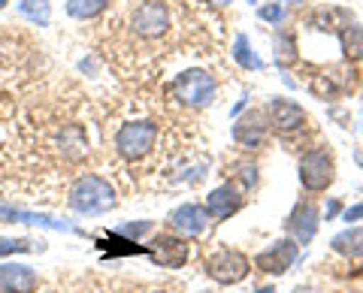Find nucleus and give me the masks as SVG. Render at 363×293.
Listing matches in <instances>:
<instances>
[{"instance_id": "1", "label": "nucleus", "mask_w": 363, "mask_h": 293, "mask_svg": "<svg viewBox=\"0 0 363 293\" xmlns=\"http://www.w3.org/2000/svg\"><path fill=\"white\" fill-rule=\"evenodd\" d=\"M67 206H70L76 215H106L118 206L116 188L109 185V178L88 173L82 178H76V185L67 194Z\"/></svg>"}, {"instance_id": "2", "label": "nucleus", "mask_w": 363, "mask_h": 293, "mask_svg": "<svg viewBox=\"0 0 363 293\" xmlns=\"http://www.w3.org/2000/svg\"><path fill=\"white\" fill-rule=\"evenodd\" d=\"M157 137H161V130H157V124L149 121V118H136V121H124L121 127L116 130V151L124 157V161H143V157H149L157 145Z\"/></svg>"}, {"instance_id": "3", "label": "nucleus", "mask_w": 363, "mask_h": 293, "mask_svg": "<svg viewBox=\"0 0 363 293\" xmlns=\"http://www.w3.org/2000/svg\"><path fill=\"white\" fill-rule=\"evenodd\" d=\"M173 97L188 109H206L215 103V97H218V82H215V76L209 70L191 67V70L176 76Z\"/></svg>"}, {"instance_id": "4", "label": "nucleus", "mask_w": 363, "mask_h": 293, "mask_svg": "<svg viewBox=\"0 0 363 293\" xmlns=\"http://www.w3.org/2000/svg\"><path fill=\"white\" fill-rule=\"evenodd\" d=\"M336 182V161L327 145L309 149L300 157V185L306 194H324Z\"/></svg>"}, {"instance_id": "5", "label": "nucleus", "mask_w": 363, "mask_h": 293, "mask_svg": "<svg viewBox=\"0 0 363 293\" xmlns=\"http://www.w3.org/2000/svg\"><path fill=\"white\" fill-rule=\"evenodd\" d=\"M248 269H252V260L242 251H236V248H221V251H215L206 260V275L215 285H224V287L245 281Z\"/></svg>"}, {"instance_id": "6", "label": "nucleus", "mask_w": 363, "mask_h": 293, "mask_svg": "<svg viewBox=\"0 0 363 293\" xmlns=\"http://www.w3.org/2000/svg\"><path fill=\"white\" fill-rule=\"evenodd\" d=\"M130 30L140 40H161L169 30V9L164 0H143L130 16Z\"/></svg>"}, {"instance_id": "7", "label": "nucleus", "mask_w": 363, "mask_h": 293, "mask_svg": "<svg viewBox=\"0 0 363 293\" xmlns=\"http://www.w3.org/2000/svg\"><path fill=\"white\" fill-rule=\"evenodd\" d=\"M264 115L269 121V130L281 133V137H294V133H300L306 127V121H309V115H306V109L300 103H294V100L288 97H272Z\"/></svg>"}, {"instance_id": "8", "label": "nucleus", "mask_w": 363, "mask_h": 293, "mask_svg": "<svg viewBox=\"0 0 363 293\" xmlns=\"http://www.w3.org/2000/svg\"><path fill=\"white\" fill-rule=\"evenodd\" d=\"M297 257H300V245L294 242L291 236H285V239H276L269 248H264V251L255 257V269L264 272V275L279 278L297 263Z\"/></svg>"}, {"instance_id": "9", "label": "nucleus", "mask_w": 363, "mask_h": 293, "mask_svg": "<svg viewBox=\"0 0 363 293\" xmlns=\"http://www.w3.org/2000/svg\"><path fill=\"white\" fill-rule=\"evenodd\" d=\"M230 133H233V142L240 145V149L255 151V149H260V145L267 142V137H269V121H267L264 112L252 109V112H245L242 118L233 121Z\"/></svg>"}, {"instance_id": "10", "label": "nucleus", "mask_w": 363, "mask_h": 293, "mask_svg": "<svg viewBox=\"0 0 363 293\" xmlns=\"http://www.w3.org/2000/svg\"><path fill=\"white\" fill-rule=\"evenodd\" d=\"M321 212H318V206L312 200H300L297 206L291 209V215H288V221H285V230H288V236L297 245H309L315 236H318V224H321Z\"/></svg>"}, {"instance_id": "11", "label": "nucleus", "mask_w": 363, "mask_h": 293, "mask_svg": "<svg viewBox=\"0 0 363 293\" xmlns=\"http://www.w3.org/2000/svg\"><path fill=\"white\" fill-rule=\"evenodd\" d=\"M169 230L176 236H185V239H197V236L206 233L209 227V212L206 206H200V202H185V206H179L169 212Z\"/></svg>"}, {"instance_id": "12", "label": "nucleus", "mask_w": 363, "mask_h": 293, "mask_svg": "<svg viewBox=\"0 0 363 293\" xmlns=\"http://www.w3.org/2000/svg\"><path fill=\"white\" fill-rule=\"evenodd\" d=\"M206 212L212 221H224V218H233L236 212H240L245 206V190L236 185V182H224L212 190V194H206Z\"/></svg>"}, {"instance_id": "13", "label": "nucleus", "mask_w": 363, "mask_h": 293, "mask_svg": "<svg viewBox=\"0 0 363 293\" xmlns=\"http://www.w3.org/2000/svg\"><path fill=\"white\" fill-rule=\"evenodd\" d=\"M149 254L157 266H167V269H179L188 263V242L185 236H176V233H161L155 236L152 245H149Z\"/></svg>"}, {"instance_id": "14", "label": "nucleus", "mask_w": 363, "mask_h": 293, "mask_svg": "<svg viewBox=\"0 0 363 293\" xmlns=\"http://www.w3.org/2000/svg\"><path fill=\"white\" fill-rule=\"evenodd\" d=\"M40 275L25 263H4L0 266V290L4 293H33Z\"/></svg>"}, {"instance_id": "15", "label": "nucleus", "mask_w": 363, "mask_h": 293, "mask_svg": "<svg viewBox=\"0 0 363 293\" xmlns=\"http://www.w3.org/2000/svg\"><path fill=\"white\" fill-rule=\"evenodd\" d=\"M351 13L348 9H339V6H321L318 13L309 18V25L318 30H327V33H342L351 25Z\"/></svg>"}, {"instance_id": "16", "label": "nucleus", "mask_w": 363, "mask_h": 293, "mask_svg": "<svg viewBox=\"0 0 363 293\" xmlns=\"http://www.w3.org/2000/svg\"><path fill=\"white\" fill-rule=\"evenodd\" d=\"M330 248L336 254L348 257V260H357V257H363V227H348L342 233H336Z\"/></svg>"}, {"instance_id": "17", "label": "nucleus", "mask_w": 363, "mask_h": 293, "mask_svg": "<svg viewBox=\"0 0 363 293\" xmlns=\"http://www.w3.org/2000/svg\"><path fill=\"white\" fill-rule=\"evenodd\" d=\"M0 215L4 221H21V224H40V227H49V230H73L70 221H61V218H49V215H33V212H18V209H6L0 206Z\"/></svg>"}, {"instance_id": "18", "label": "nucleus", "mask_w": 363, "mask_h": 293, "mask_svg": "<svg viewBox=\"0 0 363 293\" xmlns=\"http://www.w3.org/2000/svg\"><path fill=\"white\" fill-rule=\"evenodd\" d=\"M230 54H233V61L242 67V70H252V73H264V61H260V54L252 49V42H248V37L245 33H236V40H233V49H230Z\"/></svg>"}, {"instance_id": "19", "label": "nucleus", "mask_w": 363, "mask_h": 293, "mask_svg": "<svg viewBox=\"0 0 363 293\" xmlns=\"http://www.w3.org/2000/svg\"><path fill=\"white\" fill-rule=\"evenodd\" d=\"M272 58H276L279 67H294L300 61V52H297V37L291 30H279L276 40H272Z\"/></svg>"}, {"instance_id": "20", "label": "nucleus", "mask_w": 363, "mask_h": 293, "mask_svg": "<svg viewBox=\"0 0 363 293\" xmlns=\"http://www.w3.org/2000/svg\"><path fill=\"white\" fill-rule=\"evenodd\" d=\"M16 9L21 18H28L30 25L45 28L52 21V4L49 0H16Z\"/></svg>"}, {"instance_id": "21", "label": "nucleus", "mask_w": 363, "mask_h": 293, "mask_svg": "<svg viewBox=\"0 0 363 293\" xmlns=\"http://www.w3.org/2000/svg\"><path fill=\"white\" fill-rule=\"evenodd\" d=\"M109 0H67V16L76 18V21H94L106 13Z\"/></svg>"}, {"instance_id": "22", "label": "nucleus", "mask_w": 363, "mask_h": 293, "mask_svg": "<svg viewBox=\"0 0 363 293\" xmlns=\"http://www.w3.org/2000/svg\"><path fill=\"white\" fill-rule=\"evenodd\" d=\"M58 145H61V151L70 157V161H76V157H82L85 149H88L85 130L76 127V124H67V127L61 130V137H58Z\"/></svg>"}, {"instance_id": "23", "label": "nucleus", "mask_w": 363, "mask_h": 293, "mask_svg": "<svg viewBox=\"0 0 363 293\" xmlns=\"http://www.w3.org/2000/svg\"><path fill=\"white\" fill-rule=\"evenodd\" d=\"M339 42H342V49L351 61H360L363 58V25L351 21V25L339 33Z\"/></svg>"}, {"instance_id": "24", "label": "nucleus", "mask_w": 363, "mask_h": 293, "mask_svg": "<svg viewBox=\"0 0 363 293\" xmlns=\"http://www.w3.org/2000/svg\"><path fill=\"white\" fill-rule=\"evenodd\" d=\"M155 230V221H133V224H121L116 227V236H124L128 242H140L143 236H149Z\"/></svg>"}, {"instance_id": "25", "label": "nucleus", "mask_w": 363, "mask_h": 293, "mask_svg": "<svg viewBox=\"0 0 363 293\" xmlns=\"http://www.w3.org/2000/svg\"><path fill=\"white\" fill-rule=\"evenodd\" d=\"M285 6H281L279 4V0H276V4H264V6H257V18L260 21H267V25H281V21H285Z\"/></svg>"}, {"instance_id": "26", "label": "nucleus", "mask_w": 363, "mask_h": 293, "mask_svg": "<svg viewBox=\"0 0 363 293\" xmlns=\"http://www.w3.org/2000/svg\"><path fill=\"white\" fill-rule=\"evenodd\" d=\"M33 245L30 239H6V236H0V257H9V254H28L33 251Z\"/></svg>"}, {"instance_id": "27", "label": "nucleus", "mask_w": 363, "mask_h": 293, "mask_svg": "<svg viewBox=\"0 0 363 293\" xmlns=\"http://www.w3.org/2000/svg\"><path fill=\"white\" fill-rule=\"evenodd\" d=\"M240 188L242 190H255L257 182H260V176H257V166L255 163H240Z\"/></svg>"}, {"instance_id": "28", "label": "nucleus", "mask_w": 363, "mask_h": 293, "mask_svg": "<svg viewBox=\"0 0 363 293\" xmlns=\"http://www.w3.org/2000/svg\"><path fill=\"white\" fill-rule=\"evenodd\" d=\"M342 221H348V224H357V221H363V202H357V206H348V209H342Z\"/></svg>"}, {"instance_id": "29", "label": "nucleus", "mask_w": 363, "mask_h": 293, "mask_svg": "<svg viewBox=\"0 0 363 293\" xmlns=\"http://www.w3.org/2000/svg\"><path fill=\"white\" fill-rule=\"evenodd\" d=\"M324 215H327V221H330V218H336V215H342V202H339V200H327V206H324Z\"/></svg>"}, {"instance_id": "30", "label": "nucleus", "mask_w": 363, "mask_h": 293, "mask_svg": "<svg viewBox=\"0 0 363 293\" xmlns=\"http://www.w3.org/2000/svg\"><path fill=\"white\" fill-rule=\"evenodd\" d=\"M206 4H209V6H218V9H224V6H230L233 0H206Z\"/></svg>"}, {"instance_id": "31", "label": "nucleus", "mask_w": 363, "mask_h": 293, "mask_svg": "<svg viewBox=\"0 0 363 293\" xmlns=\"http://www.w3.org/2000/svg\"><path fill=\"white\" fill-rule=\"evenodd\" d=\"M291 293H321V290H318V287H303V285H300V287H294Z\"/></svg>"}, {"instance_id": "32", "label": "nucleus", "mask_w": 363, "mask_h": 293, "mask_svg": "<svg viewBox=\"0 0 363 293\" xmlns=\"http://www.w3.org/2000/svg\"><path fill=\"white\" fill-rule=\"evenodd\" d=\"M354 161H357V166L363 170V151H354Z\"/></svg>"}, {"instance_id": "33", "label": "nucleus", "mask_w": 363, "mask_h": 293, "mask_svg": "<svg viewBox=\"0 0 363 293\" xmlns=\"http://www.w3.org/2000/svg\"><path fill=\"white\" fill-rule=\"evenodd\" d=\"M257 293H276V287H269V285H267V287H257Z\"/></svg>"}, {"instance_id": "34", "label": "nucleus", "mask_w": 363, "mask_h": 293, "mask_svg": "<svg viewBox=\"0 0 363 293\" xmlns=\"http://www.w3.org/2000/svg\"><path fill=\"white\" fill-rule=\"evenodd\" d=\"M200 293H221V290H200Z\"/></svg>"}, {"instance_id": "35", "label": "nucleus", "mask_w": 363, "mask_h": 293, "mask_svg": "<svg viewBox=\"0 0 363 293\" xmlns=\"http://www.w3.org/2000/svg\"><path fill=\"white\" fill-rule=\"evenodd\" d=\"M4 6H6V0H0V9H4Z\"/></svg>"}, {"instance_id": "36", "label": "nucleus", "mask_w": 363, "mask_h": 293, "mask_svg": "<svg viewBox=\"0 0 363 293\" xmlns=\"http://www.w3.org/2000/svg\"><path fill=\"white\" fill-rule=\"evenodd\" d=\"M279 4H285V0H279ZM291 4H297V0H291Z\"/></svg>"}, {"instance_id": "37", "label": "nucleus", "mask_w": 363, "mask_h": 293, "mask_svg": "<svg viewBox=\"0 0 363 293\" xmlns=\"http://www.w3.org/2000/svg\"><path fill=\"white\" fill-rule=\"evenodd\" d=\"M248 4H255V0H248Z\"/></svg>"}]
</instances>
